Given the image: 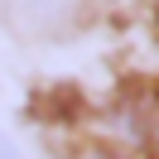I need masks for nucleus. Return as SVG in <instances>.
<instances>
[{
  "label": "nucleus",
  "instance_id": "f257e3e1",
  "mask_svg": "<svg viewBox=\"0 0 159 159\" xmlns=\"http://www.w3.org/2000/svg\"><path fill=\"white\" fill-rule=\"evenodd\" d=\"M5 5L29 29H63L68 20H77L87 10V0H5Z\"/></svg>",
  "mask_w": 159,
  "mask_h": 159
},
{
  "label": "nucleus",
  "instance_id": "f03ea898",
  "mask_svg": "<svg viewBox=\"0 0 159 159\" xmlns=\"http://www.w3.org/2000/svg\"><path fill=\"white\" fill-rule=\"evenodd\" d=\"M0 159H20V149H15V145H10L5 135H0Z\"/></svg>",
  "mask_w": 159,
  "mask_h": 159
}]
</instances>
